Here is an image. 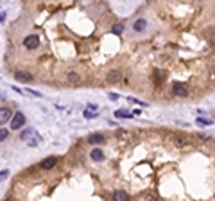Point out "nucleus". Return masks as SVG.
<instances>
[{"label": "nucleus", "instance_id": "1", "mask_svg": "<svg viewBox=\"0 0 215 201\" xmlns=\"http://www.w3.org/2000/svg\"><path fill=\"white\" fill-rule=\"evenodd\" d=\"M22 140H25V142H27V146L36 147V146H38V142H39V137L36 135V131H34V129L27 128V129H23V131H22Z\"/></svg>", "mask_w": 215, "mask_h": 201}, {"label": "nucleus", "instance_id": "2", "mask_svg": "<svg viewBox=\"0 0 215 201\" xmlns=\"http://www.w3.org/2000/svg\"><path fill=\"white\" fill-rule=\"evenodd\" d=\"M11 129H14V131H18V129H22V126L25 124V115L22 113V111H16V113H13L11 115Z\"/></svg>", "mask_w": 215, "mask_h": 201}, {"label": "nucleus", "instance_id": "3", "mask_svg": "<svg viewBox=\"0 0 215 201\" xmlns=\"http://www.w3.org/2000/svg\"><path fill=\"white\" fill-rule=\"evenodd\" d=\"M23 47L32 50V49H38L39 47V36L38 34H29L25 40H23Z\"/></svg>", "mask_w": 215, "mask_h": 201}, {"label": "nucleus", "instance_id": "4", "mask_svg": "<svg viewBox=\"0 0 215 201\" xmlns=\"http://www.w3.org/2000/svg\"><path fill=\"white\" fill-rule=\"evenodd\" d=\"M56 164H57V160H56L54 156H50V158H45V160L39 164V167H41L43 171H50V169L56 167Z\"/></svg>", "mask_w": 215, "mask_h": 201}, {"label": "nucleus", "instance_id": "5", "mask_svg": "<svg viewBox=\"0 0 215 201\" xmlns=\"http://www.w3.org/2000/svg\"><path fill=\"white\" fill-rule=\"evenodd\" d=\"M147 29V22L144 20V18H140V20H136L135 23H133V31L135 32H144Z\"/></svg>", "mask_w": 215, "mask_h": 201}, {"label": "nucleus", "instance_id": "6", "mask_svg": "<svg viewBox=\"0 0 215 201\" xmlns=\"http://www.w3.org/2000/svg\"><path fill=\"white\" fill-rule=\"evenodd\" d=\"M122 79V70H111L108 74V83H117Z\"/></svg>", "mask_w": 215, "mask_h": 201}, {"label": "nucleus", "instance_id": "7", "mask_svg": "<svg viewBox=\"0 0 215 201\" xmlns=\"http://www.w3.org/2000/svg\"><path fill=\"white\" fill-rule=\"evenodd\" d=\"M11 115H13V111L9 108H0V124H5L11 119Z\"/></svg>", "mask_w": 215, "mask_h": 201}, {"label": "nucleus", "instance_id": "8", "mask_svg": "<svg viewBox=\"0 0 215 201\" xmlns=\"http://www.w3.org/2000/svg\"><path fill=\"white\" fill-rule=\"evenodd\" d=\"M14 77H16V81H23V83H31L32 81V75L29 72H16Z\"/></svg>", "mask_w": 215, "mask_h": 201}, {"label": "nucleus", "instance_id": "9", "mask_svg": "<svg viewBox=\"0 0 215 201\" xmlns=\"http://www.w3.org/2000/svg\"><path fill=\"white\" fill-rule=\"evenodd\" d=\"M174 93H178V95H181V97H187V95H188V88H187L185 84L176 83V84H174Z\"/></svg>", "mask_w": 215, "mask_h": 201}, {"label": "nucleus", "instance_id": "10", "mask_svg": "<svg viewBox=\"0 0 215 201\" xmlns=\"http://www.w3.org/2000/svg\"><path fill=\"white\" fill-rule=\"evenodd\" d=\"M106 142V138L100 135V133H93L92 137H90V144H95V146H99V144H104Z\"/></svg>", "mask_w": 215, "mask_h": 201}, {"label": "nucleus", "instance_id": "11", "mask_svg": "<svg viewBox=\"0 0 215 201\" xmlns=\"http://www.w3.org/2000/svg\"><path fill=\"white\" fill-rule=\"evenodd\" d=\"M90 158H92L93 162H102V160H104V153H102L100 149H93V151L90 153Z\"/></svg>", "mask_w": 215, "mask_h": 201}, {"label": "nucleus", "instance_id": "12", "mask_svg": "<svg viewBox=\"0 0 215 201\" xmlns=\"http://www.w3.org/2000/svg\"><path fill=\"white\" fill-rule=\"evenodd\" d=\"M115 117H118V119H133L135 113H131V111H127V110H117V111H115Z\"/></svg>", "mask_w": 215, "mask_h": 201}, {"label": "nucleus", "instance_id": "13", "mask_svg": "<svg viewBox=\"0 0 215 201\" xmlns=\"http://www.w3.org/2000/svg\"><path fill=\"white\" fill-rule=\"evenodd\" d=\"M113 200L115 201H127L129 200V196H127L124 191H117V192L113 194Z\"/></svg>", "mask_w": 215, "mask_h": 201}, {"label": "nucleus", "instance_id": "14", "mask_svg": "<svg viewBox=\"0 0 215 201\" xmlns=\"http://www.w3.org/2000/svg\"><path fill=\"white\" fill-rule=\"evenodd\" d=\"M111 31H113L115 34H122V32H124V23H115Z\"/></svg>", "mask_w": 215, "mask_h": 201}, {"label": "nucleus", "instance_id": "15", "mask_svg": "<svg viewBox=\"0 0 215 201\" xmlns=\"http://www.w3.org/2000/svg\"><path fill=\"white\" fill-rule=\"evenodd\" d=\"M68 79H70L72 83H79V75H77L75 72H68Z\"/></svg>", "mask_w": 215, "mask_h": 201}, {"label": "nucleus", "instance_id": "16", "mask_svg": "<svg viewBox=\"0 0 215 201\" xmlns=\"http://www.w3.org/2000/svg\"><path fill=\"white\" fill-rule=\"evenodd\" d=\"M84 117H86V119H95V117H97V113H93V110H90V108H88V110H84Z\"/></svg>", "mask_w": 215, "mask_h": 201}, {"label": "nucleus", "instance_id": "17", "mask_svg": "<svg viewBox=\"0 0 215 201\" xmlns=\"http://www.w3.org/2000/svg\"><path fill=\"white\" fill-rule=\"evenodd\" d=\"M197 124H201V126H208V124H212V120H210V119H197Z\"/></svg>", "mask_w": 215, "mask_h": 201}, {"label": "nucleus", "instance_id": "18", "mask_svg": "<svg viewBox=\"0 0 215 201\" xmlns=\"http://www.w3.org/2000/svg\"><path fill=\"white\" fill-rule=\"evenodd\" d=\"M5 138H7V129L0 128V142H2V140H5Z\"/></svg>", "mask_w": 215, "mask_h": 201}, {"label": "nucleus", "instance_id": "19", "mask_svg": "<svg viewBox=\"0 0 215 201\" xmlns=\"http://www.w3.org/2000/svg\"><path fill=\"white\" fill-rule=\"evenodd\" d=\"M9 176V171L5 169V171H0V180H4V178H7Z\"/></svg>", "mask_w": 215, "mask_h": 201}, {"label": "nucleus", "instance_id": "20", "mask_svg": "<svg viewBox=\"0 0 215 201\" xmlns=\"http://www.w3.org/2000/svg\"><path fill=\"white\" fill-rule=\"evenodd\" d=\"M29 93H31V95H36V97H41V93H39V92H34V90H29Z\"/></svg>", "mask_w": 215, "mask_h": 201}, {"label": "nucleus", "instance_id": "21", "mask_svg": "<svg viewBox=\"0 0 215 201\" xmlns=\"http://www.w3.org/2000/svg\"><path fill=\"white\" fill-rule=\"evenodd\" d=\"M109 99H111V101H118V95H117V93H109Z\"/></svg>", "mask_w": 215, "mask_h": 201}]
</instances>
